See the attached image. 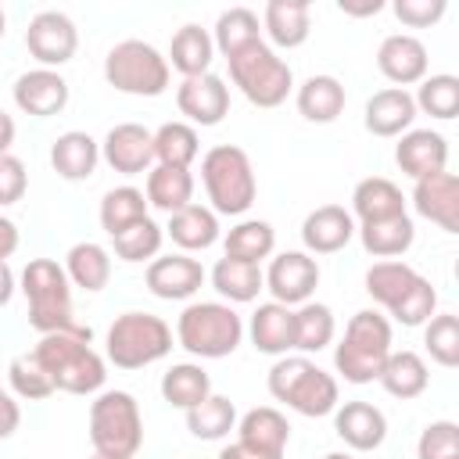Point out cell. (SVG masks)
Listing matches in <instances>:
<instances>
[{
	"label": "cell",
	"mask_w": 459,
	"mask_h": 459,
	"mask_svg": "<svg viewBox=\"0 0 459 459\" xmlns=\"http://www.w3.org/2000/svg\"><path fill=\"white\" fill-rule=\"evenodd\" d=\"M90 326L72 330V333H43L39 344L32 348L36 362L43 366V373L50 377L54 391L65 394H93L104 387L108 380V366L104 359L90 348Z\"/></svg>",
	"instance_id": "1"
},
{
	"label": "cell",
	"mask_w": 459,
	"mask_h": 459,
	"mask_svg": "<svg viewBox=\"0 0 459 459\" xmlns=\"http://www.w3.org/2000/svg\"><path fill=\"white\" fill-rule=\"evenodd\" d=\"M18 283L29 301V326L39 337L82 330L72 316V283L65 276V265H57L54 258H29Z\"/></svg>",
	"instance_id": "2"
},
{
	"label": "cell",
	"mask_w": 459,
	"mask_h": 459,
	"mask_svg": "<svg viewBox=\"0 0 459 459\" xmlns=\"http://www.w3.org/2000/svg\"><path fill=\"white\" fill-rule=\"evenodd\" d=\"M269 394L301 416H330L341 405L337 380L308 355H280L269 369Z\"/></svg>",
	"instance_id": "3"
},
{
	"label": "cell",
	"mask_w": 459,
	"mask_h": 459,
	"mask_svg": "<svg viewBox=\"0 0 459 459\" xmlns=\"http://www.w3.org/2000/svg\"><path fill=\"white\" fill-rule=\"evenodd\" d=\"M391 351V323L380 312L362 308L348 319L344 337L333 348V369L348 384H373Z\"/></svg>",
	"instance_id": "4"
},
{
	"label": "cell",
	"mask_w": 459,
	"mask_h": 459,
	"mask_svg": "<svg viewBox=\"0 0 459 459\" xmlns=\"http://www.w3.org/2000/svg\"><path fill=\"white\" fill-rule=\"evenodd\" d=\"M201 183L215 215H244L258 197L251 158L237 143H219L201 158Z\"/></svg>",
	"instance_id": "5"
},
{
	"label": "cell",
	"mask_w": 459,
	"mask_h": 459,
	"mask_svg": "<svg viewBox=\"0 0 459 459\" xmlns=\"http://www.w3.org/2000/svg\"><path fill=\"white\" fill-rule=\"evenodd\" d=\"M176 341L194 359H226L244 341V319L226 301H190L176 319Z\"/></svg>",
	"instance_id": "6"
},
{
	"label": "cell",
	"mask_w": 459,
	"mask_h": 459,
	"mask_svg": "<svg viewBox=\"0 0 459 459\" xmlns=\"http://www.w3.org/2000/svg\"><path fill=\"white\" fill-rule=\"evenodd\" d=\"M90 445L97 455L133 459L143 445V416L129 391H100L90 405Z\"/></svg>",
	"instance_id": "7"
},
{
	"label": "cell",
	"mask_w": 459,
	"mask_h": 459,
	"mask_svg": "<svg viewBox=\"0 0 459 459\" xmlns=\"http://www.w3.org/2000/svg\"><path fill=\"white\" fill-rule=\"evenodd\" d=\"M230 65V79L233 86L255 104V108H280L287 100V93L294 90V72L290 65L265 43H251L240 54L226 57Z\"/></svg>",
	"instance_id": "8"
},
{
	"label": "cell",
	"mask_w": 459,
	"mask_h": 459,
	"mask_svg": "<svg viewBox=\"0 0 459 459\" xmlns=\"http://www.w3.org/2000/svg\"><path fill=\"white\" fill-rule=\"evenodd\" d=\"M108 362L115 369H143L172 351V326L151 312H122L108 326Z\"/></svg>",
	"instance_id": "9"
},
{
	"label": "cell",
	"mask_w": 459,
	"mask_h": 459,
	"mask_svg": "<svg viewBox=\"0 0 459 459\" xmlns=\"http://www.w3.org/2000/svg\"><path fill=\"white\" fill-rule=\"evenodd\" d=\"M169 61L161 50H154L143 39H122L104 57V79L118 93L133 97H161L169 90Z\"/></svg>",
	"instance_id": "10"
},
{
	"label": "cell",
	"mask_w": 459,
	"mask_h": 459,
	"mask_svg": "<svg viewBox=\"0 0 459 459\" xmlns=\"http://www.w3.org/2000/svg\"><path fill=\"white\" fill-rule=\"evenodd\" d=\"M25 47L39 68H61L79 50V29L65 11H39L25 29Z\"/></svg>",
	"instance_id": "11"
},
{
	"label": "cell",
	"mask_w": 459,
	"mask_h": 459,
	"mask_svg": "<svg viewBox=\"0 0 459 459\" xmlns=\"http://www.w3.org/2000/svg\"><path fill=\"white\" fill-rule=\"evenodd\" d=\"M262 276H265V290L273 294V301L294 308V305L312 301L319 287V262L308 251H280Z\"/></svg>",
	"instance_id": "12"
},
{
	"label": "cell",
	"mask_w": 459,
	"mask_h": 459,
	"mask_svg": "<svg viewBox=\"0 0 459 459\" xmlns=\"http://www.w3.org/2000/svg\"><path fill=\"white\" fill-rule=\"evenodd\" d=\"M100 158L122 172V176H140L154 169V133L140 122H118L108 129L100 143Z\"/></svg>",
	"instance_id": "13"
},
{
	"label": "cell",
	"mask_w": 459,
	"mask_h": 459,
	"mask_svg": "<svg viewBox=\"0 0 459 459\" xmlns=\"http://www.w3.org/2000/svg\"><path fill=\"white\" fill-rule=\"evenodd\" d=\"M143 280H147V290H151L154 298H161V301H186V298H194V294L201 290V283H204V265H201L197 258L176 251V255L151 258Z\"/></svg>",
	"instance_id": "14"
},
{
	"label": "cell",
	"mask_w": 459,
	"mask_h": 459,
	"mask_svg": "<svg viewBox=\"0 0 459 459\" xmlns=\"http://www.w3.org/2000/svg\"><path fill=\"white\" fill-rule=\"evenodd\" d=\"M176 108L190 118V126H219L230 115V86L215 72L183 79L176 90Z\"/></svg>",
	"instance_id": "15"
},
{
	"label": "cell",
	"mask_w": 459,
	"mask_h": 459,
	"mask_svg": "<svg viewBox=\"0 0 459 459\" xmlns=\"http://www.w3.org/2000/svg\"><path fill=\"white\" fill-rule=\"evenodd\" d=\"M237 441L255 455V459H283L287 452V441H290V423L280 409L273 405H258V409H247L240 420H237Z\"/></svg>",
	"instance_id": "16"
},
{
	"label": "cell",
	"mask_w": 459,
	"mask_h": 459,
	"mask_svg": "<svg viewBox=\"0 0 459 459\" xmlns=\"http://www.w3.org/2000/svg\"><path fill=\"white\" fill-rule=\"evenodd\" d=\"M14 104L32 118H50L68 104V82L57 68H32L14 79Z\"/></svg>",
	"instance_id": "17"
},
{
	"label": "cell",
	"mask_w": 459,
	"mask_h": 459,
	"mask_svg": "<svg viewBox=\"0 0 459 459\" xmlns=\"http://www.w3.org/2000/svg\"><path fill=\"white\" fill-rule=\"evenodd\" d=\"M412 208L423 219H430L434 226H441L445 233H459V179L448 169L416 179V186H412Z\"/></svg>",
	"instance_id": "18"
},
{
	"label": "cell",
	"mask_w": 459,
	"mask_h": 459,
	"mask_svg": "<svg viewBox=\"0 0 459 459\" xmlns=\"http://www.w3.org/2000/svg\"><path fill=\"white\" fill-rule=\"evenodd\" d=\"M377 68L387 82H394L398 90L405 86H416L427 79V47L409 36V32H394L380 43L377 50Z\"/></svg>",
	"instance_id": "19"
},
{
	"label": "cell",
	"mask_w": 459,
	"mask_h": 459,
	"mask_svg": "<svg viewBox=\"0 0 459 459\" xmlns=\"http://www.w3.org/2000/svg\"><path fill=\"white\" fill-rule=\"evenodd\" d=\"M394 161L398 169L416 183L423 176H434V172H445L448 165V140L434 129H409L398 136V147H394Z\"/></svg>",
	"instance_id": "20"
},
{
	"label": "cell",
	"mask_w": 459,
	"mask_h": 459,
	"mask_svg": "<svg viewBox=\"0 0 459 459\" xmlns=\"http://www.w3.org/2000/svg\"><path fill=\"white\" fill-rule=\"evenodd\" d=\"M337 437L355 452H373L387 437V416L369 402H344L333 409Z\"/></svg>",
	"instance_id": "21"
},
{
	"label": "cell",
	"mask_w": 459,
	"mask_h": 459,
	"mask_svg": "<svg viewBox=\"0 0 459 459\" xmlns=\"http://www.w3.org/2000/svg\"><path fill=\"white\" fill-rule=\"evenodd\" d=\"M355 237V219L341 204H319L301 222V244L308 255H333Z\"/></svg>",
	"instance_id": "22"
},
{
	"label": "cell",
	"mask_w": 459,
	"mask_h": 459,
	"mask_svg": "<svg viewBox=\"0 0 459 459\" xmlns=\"http://www.w3.org/2000/svg\"><path fill=\"white\" fill-rule=\"evenodd\" d=\"M262 32L269 36L273 50H294L312 32V7L308 0H269L262 11Z\"/></svg>",
	"instance_id": "23"
},
{
	"label": "cell",
	"mask_w": 459,
	"mask_h": 459,
	"mask_svg": "<svg viewBox=\"0 0 459 459\" xmlns=\"http://www.w3.org/2000/svg\"><path fill=\"white\" fill-rule=\"evenodd\" d=\"M366 129L373 136H402L412 129L416 122V100L409 90H398V86H387V90H377L369 100H366V115H362Z\"/></svg>",
	"instance_id": "24"
},
{
	"label": "cell",
	"mask_w": 459,
	"mask_h": 459,
	"mask_svg": "<svg viewBox=\"0 0 459 459\" xmlns=\"http://www.w3.org/2000/svg\"><path fill=\"white\" fill-rule=\"evenodd\" d=\"M97 161H100V143L82 129H68L50 143V165L68 183L90 179L97 172Z\"/></svg>",
	"instance_id": "25"
},
{
	"label": "cell",
	"mask_w": 459,
	"mask_h": 459,
	"mask_svg": "<svg viewBox=\"0 0 459 459\" xmlns=\"http://www.w3.org/2000/svg\"><path fill=\"white\" fill-rule=\"evenodd\" d=\"M251 344L262 355H287L294 348V308L280 305V301H265L251 312L247 323Z\"/></svg>",
	"instance_id": "26"
},
{
	"label": "cell",
	"mask_w": 459,
	"mask_h": 459,
	"mask_svg": "<svg viewBox=\"0 0 459 459\" xmlns=\"http://www.w3.org/2000/svg\"><path fill=\"white\" fill-rule=\"evenodd\" d=\"M391 215H405V194L387 179V176H366L351 190V219L362 222H380Z\"/></svg>",
	"instance_id": "27"
},
{
	"label": "cell",
	"mask_w": 459,
	"mask_h": 459,
	"mask_svg": "<svg viewBox=\"0 0 459 459\" xmlns=\"http://www.w3.org/2000/svg\"><path fill=\"white\" fill-rule=\"evenodd\" d=\"M65 276L72 287L86 290V294H97L108 287L111 280V251L97 240H79L68 247L65 255Z\"/></svg>",
	"instance_id": "28"
},
{
	"label": "cell",
	"mask_w": 459,
	"mask_h": 459,
	"mask_svg": "<svg viewBox=\"0 0 459 459\" xmlns=\"http://www.w3.org/2000/svg\"><path fill=\"white\" fill-rule=\"evenodd\" d=\"M212 57H215V43H212V32L201 29V25H183L176 29L172 43H169V68H176L183 79H194V75H204L212 72Z\"/></svg>",
	"instance_id": "29"
},
{
	"label": "cell",
	"mask_w": 459,
	"mask_h": 459,
	"mask_svg": "<svg viewBox=\"0 0 459 459\" xmlns=\"http://www.w3.org/2000/svg\"><path fill=\"white\" fill-rule=\"evenodd\" d=\"M165 233L172 237V244L183 255L204 251V247H212L219 240V215L212 208H204V204H186V208H179V212L169 215Z\"/></svg>",
	"instance_id": "30"
},
{
	"label": "cell",
	"mask_w": 459,
	"mask_h": 459,
	"mask_svg": "<svg viewBox=\"0 0 459 459\" xmlns=\"http://www.w3.org/2000/svg\"><path fill=\"white\" fill-rule=\"evenodd\" d=\"M377 380H380V387H384L391 398L409 402V398H420V394L427 391L430 373H427L423 355L402 348V351H391V355H387V362H384V369H380Z\"/></svg>",
	"instance_id": "31"
},
{
	"label": "cell",
	"mask_w": 459,
	"mask_h": 459,
	"mask_svg": "<svg viewBox=\"0 0 459 459\" xmlns=\"http://www.w3.org/2000/svg\"><path fill=\"white\" fill-rule=\"evenodd\" d=\"M420 273L409 265V262H398V258H387V262H373L366 269V294L384 305L387 312H394L402 305V298L416 287Z\"/></svg>",
	"instance_id": "32"
},
{
	"label": "cell",
	"mask_w": 459,
	"mask_h": 459,
	"mask_svg": "<svg viewBox=\"0 0 459 459\" xmlns=\"http://www.w3.org/2000/svg\"><path fill=\"white\" fill-rule=\"evenodd\" d=\"M147 204L172 215L186 204H194V176L190 169H172V165H154L147 172V190H143Z\"/></svg>",
	"instance_id": "33"
},
{
	"label": "cell",
	"mask_w": 459,
	"mask_h": 459,
	"mask_svg": "<svg viewBox=\"0 0 459 459\" xmlns=\"http://www.w3.org/2000/svg\"><path fill=\"white\" fill-rule=\"evenodd\" d=\"M355 233H359L362 247H366L373 258H398V255H405V251L412 247V240H416V226H412L409 212H405V215L380 219V222H362V226H355Z\"/></svg>",
	"instance_id": "34"
},
{
	"label": "cell",
	"mask_w": 459,
	"mask_h": 459,
	"mask_svg": "<svg viewBox=\"0 0 459 459\" xmlns=\"http://www.w3.org/2000/svg\"><path fill=\"white\" fill-rule=\"evenodd\" d=\"M212 287L230 305H247L265 290V276H262V265L237 262V258H219L215 269H212Z\"/></svg>",
	"instance_id": "35"
},
{
	"label": "cell",
	"mask_w": 459,
	"mask_h": 459,
	"mask_svg": "<svg viewBox=\"0 0 459 459\" xmlns=\"http://www.w3.org/2000/svg\"><path fill=\"white\" fill-rule=\"evenodd\" d=\"M344 86L333 79V75H308L301 86H298V111L301 118L308 122H333L341 111H344Z\"/></svg>",
	"instance_id": "36"
},
{
	"label": "cell",
	"mask_w": 459,
	"mask_h": 459,
	"mask_svg": "<svg viewBox=\"0 0 459 459\" xmlns=\"http://www.w3.org/2000/svg\"><path fill=\"white\" fill-rule=\"evenodd\" d=\"M212 394V377L197 366V362H176L172 369H165L161 377V398L172 409H194Z\"/></svg>",
	"instance_id": "37"
},
{
	"label": "cell",
	"mask_w": 459,
	"mask_h": 459,
	"mask_svg": "<svg viewBox=\"0 0 459 459\" xmlns=\"http://www.w3.org/2000/svg\"><path fill=\"white\" fill-rule=\"evenodd\" d=\"M262 39V22L251 7H230L215 18V32H212V43L222 57H233L240 54L244 47L258 43Z\"/></svg>",
	"instance_id": "38"
},
{
	"label": "cell",
	"mask_w": 459,
	"mask_h": 459,
	"mask_svg": "<svg viewBox=\"0 0 459 459\" xmlns=\"http://www.w3.org/2000/svg\"><path fill=\"white\" fill-rule=\"evenodd\" d=\"M201 154V136L190 122H165L154 129V161L172 169H190Z\"/></svg>",
	"instance_id": "39"
},
{
	"label": "cell",
	"mask_w": 459,
	"mask_h": 459,
	"mask_svg": "<svg viewBox=\"0 0 459 459\" xmlns=\"http://www.w3.org/2000/svg\"><path fill=\"white\" fill-rule=\"evenodd\" d=\"M147 197H143V190H136V186H115V190H108L104 194V201H100V230L108 233V237H118L122 230H129V226H136L140 219H147Z\"/></svg>",
	"instance_id": "40"
},
{
	"label": "cell",
	"mask_w": 459,
	"mask_h": 459,
	"mask_svg": "<svg viewBox=\"0 0 459 459\" xmlns=\"http://www.w3.org/2000/svg\"><path fill=\"white\" fill-rule=\"evenodd\" d=\"M273 251H276V230L265 219H244L226 233V258L262 265V258H269Z\"/></svg>",
	"instance_id": "41"
},
{
	"label": "cell",
	"mask_w": 459,
	"mask_h": 459,
	"mask_svg": "<svg viewBox=\"0 0 459 459\" xmlns=\"http://www.w3.org/2000/svg\"><path fill=\"white\" fill-rule=\"evenodd\" d=\"M186 430L201 441H222L230 430H237V405L212 391L201 405L186 409Z\"/></svg>",
	"instance_id": "42"
},
{
	"label": "cell",
	"mask_w": 459,
	"mask_h": 459,
	"mask_svg": "<svg viewBox=\"0 0 459 459\" xmlns=\"http://www.w3.org/2000/svg\"><path fill=\"white\" fill-rule=\"evenodd\" d=\"M333 330H337V323H333L330 305H323V301L298 305V312H294V348L298 351H305V355L323 351L333 341Z\"/></svg>",
	"instance_id": "43"
},
{
	"label": "cell",
	"mask_w": 459,
	"mask_h": 459,
	"mask_svg": "<svg viewBox=\"0 0 459 459\" xmlns=\"http://www.w3.org/2000/svg\"><path fill=\"white\" fill-rule=\"evenodd\" d=\"M412 100H416V111H427L430 118L448 122V118L459 115V79L448 75V72L427 75V79L420 82V90H416Z\"/></svg>",
	"instance_id": "44"
},
{
	"label": "cell",
	"mask_w": 459,
	"mask_h": 459,
	"mask_svg": "<svg viewBox=\"0 0 459 459\" xmlns=\"http://www.w3.org/2000/svg\"><path fill=\"white\" fill-rule=\"evenodd\" d=\"M161 240H165V230H161L151 215H147V219H140L136 226L122 230L118 237H111L115 255H118L122 262H151V258H158Z\"/></svg>",
	"instance_id": "45"
},
{
	"label": "cell",
	"mask_w": 459,
	"mask_h": 459,
	"mask_svg": "<svg viewBox=\"0 0 459 459\" xmlns=\"http://www.w3.org/2000/svg\"><path fill=\"white\" fill-rule=\"evenodd\" d=\"M423 344H427V351L437 366L455 369L459 366V319L452 312L430 316L423 323Z\"/></svg>",
	"instance_id": "46"
},
{
	"label": "cell",
	"mask_w": 459,
	"mask_h": 459,
	"mask_svg": "<svg viewBox=\"0 0 459 459\" xmlns=\"http://www.w3.org/2000/svg\"><path fill=\"white\" fill-rule=\"evenodd\" d=\"M7 380H11V391L25 402H43L54 394V384L50 377L43 373V366L36 362V355H14L11 366H7Z\"/></svg>",
	"instance_id": "47"
},
{
	"label": "cell",
	"mask_w": 459,
	"mask_h": 459,
	"mask_svg": "<svg viewBox=\"0 0 459 459\" xmlns=\"http://www.w3.org/2000/svg\"><path fill=\"white\" fill-rule=\"evenodd\" d=\"M416 459H459V427L452 420H434L416 441Z\"/></svg>",
	"instance_id": "48"
},
{
	"label": "cell",
	"mask_w": 459,
	"mask_h": 459,
	"mask_svg": "<svg viewBox=\"0 0 459 459\" xmlns=\"http://www.w3.org/2000/svg\"><path fill=\"white\" fill-rule=\"evenodd\" d=\"M434 308H437V290H434V283L427 280V276H420L416 280V287L402 298V305L391 312L402 326H423L430 316H434Z\"/></svg>",
	"instance_id": "49"
},
{
	"label": "cell",
	"mask_w": 459,
	"mask_h": 459,
	"mask_svg": "<svg viewBox=\"0 0 459 459\" xmlns=\"http://www.w3.org/2000/svg\"><path fill=\"white\" fill-rule=\"evenodd\" d=\"M29 190V172L22 165V158L14 154H0V208L18 204Z\"/></svg>",
	"instance_id": "50"
},
{
	"label": "cell",
	"mask_w": 459,
	"mask_h": 459,
	"mask_svg": "<svg viewBox=\"0 0 459 459\" xmlns=\"http://www.w3.org/2000/svg\"><path fill=\"white\" fill-rule=\"evenodd\" d=\"M445 7H448L445 0H394V14L409 29H427V25L441 22Z\"/></svg>",
	"instance_id": "51"
},
{
	"label": "cell",
	"mask_w": 459,
	"mask_h": 459,
	"mask_svg": "<svg viewBox=\"0 0 459 459\" xmlns=\"http://www.w3.org/2000/svg\"><path fill=\"white\" fill-rule=\"evenodd\" d=\"M18 423H22L18 402H14L7 391H0V441H7V437L18 430Z\"/></svg>",
	"instance_id": "52"
},
{
	"label": "cell",
	"mask_w": 459,
	"mask_h": 459,
	"mask_svg": "<svg viewBox=\"0 0 459 459\" xmlns=\"http://www.w3.org/2000/svg\"><path fill=\"white\" fill-rule=\"evenodd\" d=\"M14 251H18V226L7 215H0V262H7Z\"/></svg>",
	"instance_id": "53"
},
{
	"label": "cell",
	"mask_w": 459,
	"mask_h": 459,
	"mask_svg": "<svg viewBox=\"0 0 459 459\" xmlns=\"http://www.w3.org/2000/svg\"><path fill=\"white\" fill-rule=\"evenodd\" d=\"M337 7L351 18H366V14H380L384 11V0H362V4H351V0H337Z\"/></svg>",
	"instance_id": "54"
},
{
	"label": "cell",
	"mask_w": 459,
	"mask_h": 459,
	"mask_svg": "<svg viewBox=\"0 0 459 459\" xmlns=\"http://www.w3.org/2000/svg\"><path fill=\"white\" fill-rule=\"evenodd\" d=\"M14 287H18V280H14L11 265H7V262H0V308L14 298Z\"/></svg>",
	"instance_id": "55"
},
{
	"label": "cell",
	"mask_w": 459,
	"mask_h": 459,
	"mask_svg": "<svg viewBox=\"0 0 459 459\" xmlns=\"http://www.w3.org/2000/svg\"><path fill=\"white\" fill-rule=\"evenodd\" d=\"M14 118L7 111H0V154H11V143H14Z\"/></svg>",
	"instance_id": "56"
},
{
	"label": "cell",
	"mask_w": 459,
	"mask_h": 459,
	"mask_svg": "<svg viewBox=\"0 0 459 459\" xmlns=\"http://www.w3.org/2000/svg\"><path fill=\"white\" fill-rule=\"evenodd\" d=\"M4 32H7V14H4V7H0V39H4Z\"/></svg>",
	"instance_id": "57"
},
{
	"label": "cell",
	"mask_w": 459,
	"mask_h": 459,
	"mask_svg": "<svg viewBox=\"0 0 459 459\" xmlns=\"http://www.w3.org/2000/svg\"><path fill=\"white\" fill-rule=\"evenodd\" d=\"M323 459H351V455H344V452H330V455H323Z\"/></svg>",
	"instance_id": "58"
},
{
	"label": "cell",
	"mask_w": 459,
	"mask_h": 459,
	"mask_svg": "<svg viewBox=\"0 0 459 459\" xmlns=\"http://www.w3.org/2000/svg\"><path fill=\"white\" fill-rule=\"evenodd\" d=\"M90 459H115V455H97V452H93V455H90Z\"/></svg>",
	"instance_id": "59"
},
{
	"label": "cell",
	"mask_w": 459,
	"mask_h": 459,
	"mask_svg": "<svg viewBox=\"0 0 459 459\" xmlns=\"http://www.w3.org/2000/svg\"><path fill=\"white\" fill-rule=\"evenodd\" d=\"M0 391H4V387H0Z\"/></svg>",
	"instance_id": "60"
}]
</instances>
